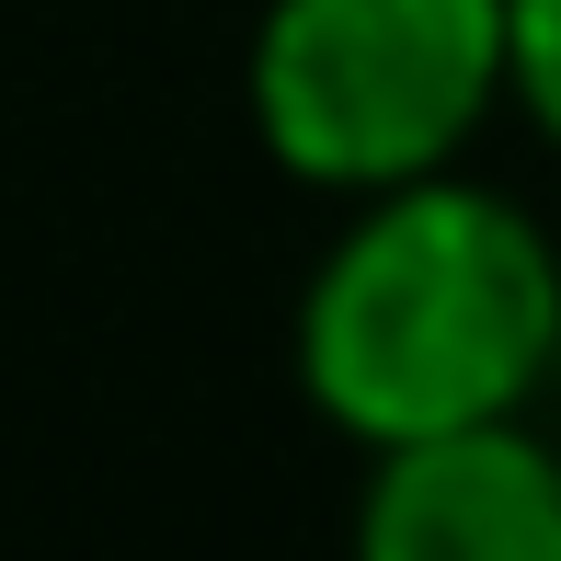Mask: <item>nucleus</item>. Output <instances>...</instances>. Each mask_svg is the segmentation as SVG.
I'll return each mask as SVG.
<instances>
[{"label":"nucleus","instance_id":"20e7f679","mask_svg":"<svg viewBox=\"0 0 561 561\" xmlns=\"http://www.w3.org/2000/svg\"><path fill=\"white\" fill-rule=\"evenodd\" d=\"M516 92L561 138V0H516Z\"/></svg>","mask_w":561,"mask_h":561},{"label":"nucleus","instance_id":"f03ea898","mask_svg":"<svg viewBox=\"0 0 561 561\" xmlns=\"http://www.w3.org/2000/svg\"><path fill=\"white\" fill-rule=\"evenodd\" d=\"M516 92V0H275L252 46L264 149L310 184L390 195Z\"/></svg>","mask_w":561,"mask_h":561},{"label":"nucleus","instance_id":"7ed1b4c3","mask_svg":"<svg viewBox=\"0 0 561 561\" xmlns=\"http://www.w3.org/2000/svg\"><path fill=\"white\" fill-rule=\"evenodd\" d=\"M355 561H561V458L516 413L378 447Z\"/></svg>","mask_w":561,"mask_h":561},{"label":"nucleus","instance_id":"f257e3e1","mask_svg":"<svg viewBox=\"0 0 561 561\" xmlns=\"http://www.w3.org/2000/svg\"><path fill=\"white\" fill-rule=\"evenodd\" d=\"M561 367V252L481 184H390L298 310V378L367 447L504 424Z\"/></svg>","mask_w":561,"mask_h":561}]
</instances>
